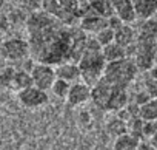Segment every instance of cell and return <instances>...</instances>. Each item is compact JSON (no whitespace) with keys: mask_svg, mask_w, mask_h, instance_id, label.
<instances>
[{"mask_svg":"<svg viewBox=\"0 0 157 150\" xmlns=\"http://www.w3.org/2000/svg\"><path fill=\"white\" fill-rule=\"evenodd\" d=\"M123 23H125V22H123L117 14H113V16H109V17H108V26H109V28H113L114 31H116L119 26H122Z\"/></svg>","mask_w":157,"mask_h":150,"instance_id":"obj_30","label":"cell"},{"mask_svg":"<svg viewBox=\"0 0 157 150\" xmlns=\"http://www.w3.org/2000/svg\"><path fill=\"white\" fill-rule=\"evenodd\" d=\"M134 11L136 17L140 20L152 19L157 13V0H134Z\"/></svg>","mask_w":157,"mask_h":150,"instance_id":"obj_14","label":"cell"},{"mask_svg":"<svg viewBox=\"0 0 157 150\" xmlns=\"http://www.w3.org/2000/svg\"><path fill=\"white\" fill-rule=\"evenodd\" d=\"M128 102H129V96H128L126 87L113 85V90H111V95H109V98H108L105 111H114V113H116L117 110L123 108Z\"/></svg>","mask_w":157,"mask_h":150,"instance_id":"obj_10","label":"cell"},{"mask_svg":"<svg viewBox=\"0 0 157 150\" xmlns=\"http://www.w3.org/2000/svg\"><path fill=\"white\" fill-rule=\"evenodd\" d=\"M0 14H2V13H0Z\"/></svg>","mask_w":157,"mask_h":150,"instance_id":"obj_40","label":"cell"},{"mask_svg":"<svg viewBox=\"0 0 157 150\" xmlns=\"http://www.w3.org/2000/svg\"><path fill=\"white\" fill-rule=\"evenodd\" d=\"M69 87H71V82H68V81H65V79L57 78V79L54 81V84H52L51 90H52V93H54L57 98H60V99H66L68 91H69Z\"/></svg>","mask_w":157,"mask_h":150,"instance_id":"obj_23","label":"cell"},{"mask_svg":"<svg viewBox=\"0 0 157 150\" xmlns=\"http://www.w3.org/2000/svg\"><path fill=\"white\" fill-rule=\"evenodd\" d=\"M0 56L11 62H22L29 57V43L19 37L6 39L0 43Z\"/></svg>","mask_w":157,"mask_h":150,"instance_id":"obj_5","label":"cell"},{"mask_svg":"<svg viewBox=\"0 0 157 150\" xmlns=\"http://www.w3.org/2000/svg\"><path fill=\"white\" fill-rule=\"evenodd\" d=\"M125 107H126V110L129 111L131 118H139V116H140V105H139V104H136L134 101H132V102L129 101Z\"/></svg>","mask_w":157,"mask_h":150,"instance_id":"obj_31","label":"cell"},{"mask_svg":"<svg viewBox=\"0 0 157 150\" xmlns=\"http://www.w3.org/2000/svg\"><path fill=\"white\" fill-rule=\"evenodd\" d=\"M3 5H5V0H0V8H2Z\"/></svg>","mask_w":157,"mask_h":150,"instance_id":"obj_38","label":"cell"},{"mask_svg":"<svg viewBox=\"0 0 157 150\" xmlns=\"http://www.w3.org/2000/svg\"><path fill=\"white\" fill-rule=\"evenodd\" d=\"M90 99H91V87L88 84H85L83 81H75L74 84H71L66 96V101L71 107L82 105Z\"/></svg>","mask_w":157,"mask_h":150,"instance_id":"obj_8","label":"cell"},{"mask_svg":"<svg viewBox=\"0 0 157 150\" xmlns=\"http://www.w3.org/2000/svg\"><path fill=\"white\" fill-rule=\"evenodd\" d=\"M80 68V81L93 87L99 79L103 78V71L106 67V59L102 54V50H90L86 48L77 62Z\"/></svg>","mask_w":157,"mask_h":150,"instance_id":"obj_3","label":"cell"},{"mask_svg":"<svg viewBox=\"0 0 157 150\" xmlns=\"http://www.w3.org/2000/svg\"><path fill=\"white\" fill-rule=\"evenodd\" d=\"M56 68V76L60 79H65L68 82H75L80 81V68L77 62H63Z\"/></svg>","mask_w":157,"mask_h":150,"instance_id":"obj_13","label":"cell"},{"mask_svg":"<svg viewBox=\"0 0 157 150\" xmlns=\"http://www.w3.org/2000/svg\"><path fill=\"white\" fill-rule=\"evenodd\" d=\"M90 6L93 10V13L103 16V17H109L114 14L113 5H111V0H90Z\"/></svg>","mask_w":157,"mask_h":150,"instance_id":"obj_19","label":"cell"},{"mask_svg":"<svg viewBox=\"0 0 157 150\" xmlns=\"http://www.w3.org/2000/svg\"><path fill=\"white\" fill-rule=\"evenodd\" d=\"M80 26L86 34H97L100 30H103L105 26H108V17L99 16V14H88L85 17L80 19Z\"/></svg>","mask_w":157,"mask_h":150,"instance_id":"obj_11","label":"cell"},{"mask_svg":"<svg viewBox=\"0 0 157 150\" xmlns=\"http://www.w3.org/2000/svg\"><path fill=\"white\" fill-rule=\"evenodd\" d=\"M154 62L157 63V51H155V54H154Z\"/></svg>","mask_w":157,"mask_h":150,"instance_id":"obj_39","label":"cell"},{"mask_svg":"<svg viewBox=\"0 0 157 150\" xmlns=\"http://www.w3.org/2000/svg\"><path fill=\"white\" fill-rule=\"evenodd\" d=\"M102 54H103V57L106 59V62L119 60V59H122V57H126V48L122 47V45L117 43V42H111V43L102 47Z\"/></svg>","mask_w":157,"mask_h":150,"instance_id":"obj_18","label":"cell"},{"mask_svg":"<svg viewBox=\"0 0 157 150\" xmlns=\"http://www.w3.org/2000/svg\"><path fill=\"white\" fill-rule=\"evenodd\" d=\"M106 130H108V133H111L114 136H119V135L128 132V122L123 121V119H120L119 116L111 118L108 121V124H106Z\"/></svg>","mask_w":157,"mask_h":150,"instance_id":"obj_22","label":"cell"},{"mask_svg":"<svg viewBox=\"0 0 157 150\" xmlns=\"http://www.w3.org/2000/svg\"><path fill=\"white\" fill-rule=\"evenodd\" d=\"M145 90L149 93L151 98H157V79H154V78L149 76L145 81Z\"/></svg>","mask_w":157,"mask_h":150,"instance_id":"obj_27","label":"cell"},{"mask_svg":"<svg viewBox=\"0 0 157 150\" xmlns=\"http://www.w3.org/2000/svg\"><path fill=\"white\" fill-rule=\"evenodd\" d=\"M136 40V33L134 30L129 26V23H123L122 26H119L114 31V42L120 43L122 47H129L132 42Z\"/></svg>","mask_w":157,"mask_h":150,"instance_id":"obj_15","label":"cell"},{"mask_svg":"<svg viewBox=\"0 0 157 150\" xmlns=\"http://www.w3.org/2000/svg\"><path fill=\"white\" fill-rule=\"evenodd\" d=\"M31 76H33V84L42 90H51L54 81L57 79L56 76V68L49 63H42L36 62L33 70H31Z\"/></svg>","mask_w":157,"mask_h":150,"instance_id":"obj_6","label":"cell"},{"mask_svg":"<svg viewBox=\"0 0 157 150\" xmlns=\"http://www.w3.org/2000/svg\"><path fill=\"white\" fill-rule=\"evenodd\" d=\"M148 73H149V76H151V78L157 79V63H154V65L151 67V70H149Z\"/></svg>","mask_w":157,"mask_h":150,"instance_id":"obj_35","label":"cell"},{"mask_svg":"<svg viewBox=\"0 0 157 150\" xmlns=\"http://www.w3.org/2000/svg\"><path fill=\"white\" fill-rule=\"evenodd\" d=\"M155 132H157V119H152V121H145L143 119V138L149 139Z\"/></svg>","mask_w":157,"mask_h":150,"instance_id":"obj_26","label":"cell"},{"mask_svg":"<svg viewBox=\"0 0 157 150\" xmlns=\"http://www.w3.org/2000/svg\"><path fill=\"white\" fill-rule=\"evenodd\" d=\"M94 36H96V39L99 40V43H100L102 47H105V45L114 42V30L109 28V26H105L103 30H100V31H99L97 34H94Z\"/></svg>","mask_w":157,"mask_h":150,"instance_id":"obj_25","label":"cell"},{"mask_svg":"<svg viewBox=\"0 0 157 150\" xmlns=\"http://www.w3.org/2000/svg\"><path fill=\"white\" fill-rule=\"evenodd\" d=\"M134 47H136V53L155 54L157 51V22L155 20H151V19L143 20V23L139 28Z\"/></svg>","mask_w":157,"mask_h":150,"instance_id":"obj_4","label":"cell"},{"mask_svg":"<svg viewBox=\"0 0 157 150\" xmlns=\"http://www.w3.org/2000/svg\"><path fill=\"white\" fill-rule=\"evenodd\" d=\"M137 65L132 57H122L119 60H111L106 62L103 78L111 84V85H119V87H129V84L134 81L137 76Z\"/></svg>","mask_w":157,"mask_h":150,"instance_id":"obj_2","label":"cell"},{"mask_svg":"<svg viewBox=\"0 0 157 150\" xmlns=\"http://www.w3.org/2000/svg\"><path fill=\"white\" fill-rule=\"evenodd\" d=\"M59 3L66 10V11H71V13H75L77 14V10H78V0H59ZM78 17V14H77ZM80 20V19H78Z\"/></svg>","mask_w":157,"mask_h":150,"instance_id":"obj_28","label":"cell"},{"mask_svg":"<svg viewBox=\"0 0 157 150\" xmlns=\"http://www.w3.org/2000/svg\"><path fill=\"white\" fill-rule=\"evenodd\" d=\"M151 99V96H149V93L146 91V90H142V91H137L136 95H134V102L136 104H139V105H143L145 102H148Z\"/></svg>","mask_w":157,"mask_h":150,"instance_id":"obj_29","label":"cell"},{"mask_svg":"<svg viewBox=\"0 0 157 150\" xmlns=\"http://www.w3.org/2000/svg\"><path fill=\"white\" fill-rule=\"evenodd\" d=\"M140 118L145 121L157 119V98H151L148 102L140 105Z\"/></svg>","mask_w":157,"mask_h":150,"instance_id":"obj_21","label":"cell"},{"mask_svg":"<svg viewBox=\"0 0 157 150\" xmlns=\"http://www.w3.org/2000/svg\"><path fill=\"white\" fill-rule=\"evenodd\" d=\"M139 142H140L139 138H136L134 135L126 132V133H122V135L116 136L113 147L116 150H136L139 147Z\"/></svg>","mask_w":157,"mask_h":150,"instance_id":"obj_17","label":"cell"},{"mask_svg":"<svg viewBox=\"0 0 157 150\" xmlns=\"http://www.w3.org/2000/svg\"><path fill=\"white\" fill-rule=\"evenodd\" d=\"M139 71H149L151 67L155 63L154 62V54H149V53H136L132 56Z\"/></svg>","mask_w":157,"mask_h":150,"instance_id":"obj_20","label":"cell"},{"mask_svg":"<svg viewBox=\"0 0 157 150\" xmlns=\"http://www.w3.org/2000/svg\"><path fill=\"white\" fill-rule=\"evenodd\" d=\"M25 5L31 11H39L43 6V0H25Z\"/></svg>","mask_w":157,"mask_h":150,"instance_id":"obj_32","label":"cell"},{"mask_svg":"<svg viewBox=\"0 0 157 150\" xmlns=\"http://www.w3.org/2000/svg\"><path fill=\"white\" fill-rule=\"evenodd\" d=\"M29 85H34L33 84V76L31 73L26 71V70H16L14 71V76H13V82H11V90L14 91H20Z\"/></svg>","mask_w":157,"mask_h":150,"instance_id":"obj_16","label":"cell"},{"mask_svg":"<svg viewBox=\"0 0 157 150\" xmlns=\"http://www.w3.org/2000/svg\"><path fill=\"white\" fill-rule=\"evenodd\" d=\"M149 142H151V144H152V147L157 150V132H155V133L149 138Z\"/></svg>","mask_w":157,"mask_h":150,"instance_id":"obj_36","label":"cell"},{"mask_svg":"<svg viewBox=\"0 0 157 150\" xmlns=\"http://www.w3.org/2000/svg\"><path fill=\"white\" fill-rule=\"evenodd\" d=\"M16 68L13 67H6L3 70H0V91L3 90H11V82H13V76H14Z\"/></svg>","mask_w":157,"mask_h":150,"instance_id":"obj_24","label":"cell"},{"mask_svg":"<svg viewBox=\"0 0 157 150\" xmlns=\"http://www.w3.org/2000/svg\"><path fill=\"white\" fill-rule=\"evenodd\" d=\"M2 42H3V33L0 31V43H2Z\"/></svg>","mask_w":157,"mask_h":150,"instance_id":"obj_37","label":"cell"},{"mask_svg":"<svg viewBox=\"0 0 157 150\" xmlns=\"http://www.w3.org/2000/svg\"><path fill=\"white\" fill-rule=\"evenodd\" d=\"M29 56L36 62L57 67L63 62H78L86 50V33L78 26L65 25L49 13L31 11L26 17Z\"/></svg>","mask_w":157,"mask_h":150,"instance_id":"obj_1","label":"cell"},{"mask_svg":"<svg viewBox=\"0 0 157 150\" xmlns=\"http://www.w3.org/2000/svg\"><path fill=\"white\" fill-rule=\"evenodd\" d=\"M8 30H10V19L3 14H0V31L5 34Z\"/></svg>","mask_w":157,"mask_h":150,"instance_id":"obj_33","label":"cell"},{"mask_svg":"<svg viewBox=\"0 0 157 150\" xmlns=\"http://www.w3.org/2000/svg\"><path fill=\"white\" fill-rule=\"evenodd\" d=\"M111 5H113L114 14H117L125 23H131L137 19L132 0H111Z\"/></svg>","mask_w":157,"mask_h":150,"instance_id":"obj_12","label":"cell"},{"mask_svg":"<svg viewBox=\"0 0 157 150\" xmlns=\"http://www.w3.org/2000/svg\"><path fill=\"white\" fill-rule=\"evenodd\" d=\"M111 90H113V85L105 79H99L93 87H91V101L93 104L100 108V110H105L106 108V102H108V98L111 95Z\"/></svg>","mask_w":157,"mask_h":150,"instance_id":"obj_9","label":"cell"},{"mask_svg":"<svg viewBox=\"0 0 157 150\" xmlns=\"http://www.w3.org/2000/svg\"><path fill=\"white\" fill-rule=\"evenodd\" d=\"M17 99L26 108H39V107L48 104L46 90H42L36 85H29V87L17 91Z\"/></svg>","mask_w":157,"mask_h":150,"instance_id":"obj_7","label":"cell"},{"mask_svg":"<svg viewBox=\"0 0 157 150\" xmlns=\"http://www.w3.org/2000/svg\"><path fill=\"white\" fill-rule=\"evenodd\" d=\"M137 148H139V150H152L154 147H152V144H151L149 141H143V139H142V141L139 142V147H137Z\"/></svg>","mask_w":157,"mask_h":150,"instance_id":"obj_34","label":"cell"}]
</instances>
